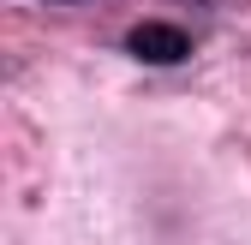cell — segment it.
Here are the masks:
<instances>
[{
  "label": "cell",
  "mask_w": 251,
  "mask_h": 245,
  "mask_svg": "<svg viewBox=\"0 0 251 245\" xmlns=\"http://www.w3.org/2000/svg\"><path fill=\"white\" fill-rule=\"evenodd\" d=\"M126 48H132L138 60L168 66V60H185V54H192V36H185L179 24H138L132 36H126Z\"/></svg>",
  "instance_id": "cell-1"
}]
</instances>
